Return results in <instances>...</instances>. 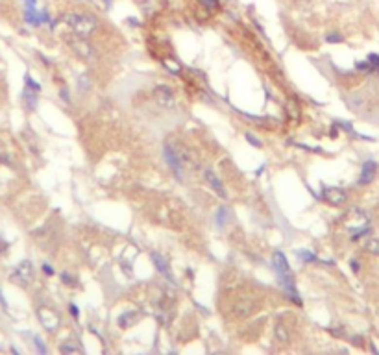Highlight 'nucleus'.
<instances>
[{
  "instance_id": "1",
  "label": "nucleus",
  "mask_w": 379,
  "mask_h": 355,
  "mask_svg": "<svg viewBox=\"0 0 379 355\" xmlns=\"http://www.w3.org/2000/svg\"><path fill=\"white\" fill-rule=\"evenodd\" d=\"M272 265H274V270H276L277 278H279L281 289L285 290V294L292 300V302L300 303L302 300L298 296V290H296V287H294V278H292V272H290V266H289V263H287L285 255L281 252H276L272 255Z\"/></svg>"
},
{
  "instance_id": "2",
  "label": "nucleus",
  "mask_w": 379,
  "mask_h": 355,
  "mask_svg": "<svg viewBox=\"0 0 379 355\" xmlns=\"http://www.w3.org/2000/svg\"><path fill=\"white\" fill-rule=\"evenodd\" d=\"M63 22L78 37H87L98 28V20L87 13H65Z\"/></svg>"
},
{
  "instance_id": "3",
  "label": "nucleus",
  "mask_w": 379,
  "mask_h": 355,
  "mask_svg": "<svg viewBox=\"0 0 379 355\" xmlns=\"http://www.w3.org/2000/svg\"><path fill=\"white\" fill-rule=\"evenodd\" d=\"M368 222H370L368 215H366L364 211H361V209H351L350 213L346 215V218H344V226L350 230L351 235L359 233L362 230H366V228H368Z\"/></svg>"
},
{
  "instance_id": "4",
  "label": "nucleus",
  "mask_w": 379,
  "mask_h": 355,
  "mask_svg": "<svg viewBox=\"0 0 379 355\" xmlns=\"http://www.w3.org/2000/svg\"><path fill=\"white\" fill-rule=\"evenodd\" d=\"M11 280L20 285H28L34 281V266L30 261H20L15 266V270L11 272Z\"/></svg>"
},
{
  "instance_id": "5",
  "label": "nucleus",
  "mask_w": 379,
  "mask_h": 355,
  "mask_svg": "<svg viewBox=\"0 0 379 355\" xmlns=\"http://www.w3.org/2000/svg\"><path fill=\"white\" fill-rule=\"evenodd\" d=\"M154 94H156L157 104H159L163 109H172V107L176 106L174 91H172L168 85H157Z\"/></svg>"
},
{
  "instance_id": "6",
  "label": "nucleus",
  "mask_w": 379,
  "mask_h": 355,
  "mask_svg": "<svg viewBox=\"0 0 379 355\" xmlns=\"http://www.w3.org/2000/svg\"><path fill=\"white\" fill-rule=\"evenodd\" d=\"M322 198L331 206H342L346 202V191L341 187H322Z\"/></svg>"
},
{
  "instance_id": "7",
  "label": "nucleus",
  "mask_w": 379,
  "mask_h": 355,
  "mask_svg": "<svg viewBox=\"0 0 379 355\" xmlns=\"http://www.w3.org/2000/svg\"><path fill=\"white\" fill-rule=\"evenodd\" d=\"M37 315H39V320L43 322V326L48 329V331H54L55 327L59 326V318L55 315L54 311H50V309L46 307H41L37 311Z\"/></svg>"
},
{
  "instance_id": "8",
  "label": "nucleus",
  "mask_w": 379,
  "mask_h": 355,
  "mask_svg": "<svg viewBox=\"0 0 379 355\" xmlns=\"http://www.w3.org/2000/svg\"><path fill=\"white\" fill-rule=\"evenodd\" d=\"M376 172H378V163H376V161H372V159H368V161L362 165V168H361V178H359L361 185L370 183V181L376 178Z\"/></svg>"
},
{
  "instance_id": "9",
  "label": "nucleus",
  "mask_w": 379,
  "mask_h": 355,
  "mask_svg": "<svg viewBox=\"0 0 379 355\" xmlns=\"http://www.w3.org/2000/svg\"><path fill=\"white\" fill-rule=\"evenodd\" d=\"M163 154H165V159L168 161L170 168L178 174V178H181V163H180V158H178L176 150L172 148V146H165V152H163Z\"/></svg>"
},
{
  "instance_id": "10",
  "label": "nucleus",
  "mask_w": 379,
  "mask_h": 355,
  "mask_svg": "<svg viewBox=\"0 0 379 355\" xmlns=\"http://www.w3.org/2000/svg\"><path fill=\"white\" fill-rule=\"evenodd\" d=\"M203 178H205V179L211 183V187L217 191V195H218V196H222V198L228 196V195H226V189H224V185H222V181L218 179V178H217V174H215V172H211V170H205V172H203Z\"/></svg>"
},
{
  "instance_id": "11",
  "label": "nucleus",
  "mask_w": 379,
  "mask_h": 355,
  "mask_svg": "<svg viewBox=\"0 0 379 355\" xmlns=\"http://www.w3.org/2000/svg\"><path fill=\"white\" fill-rule=\"evenodd\" d=\"M152 259H154V263H156V268L161 274H165L168 280H172V276H170V272H168V266H166V261H165V257L163 255H159V253H152Z\"/></svg>"
},
{
  "instance_id": "12",
  "label": "nucleus",
  "mask_w": 379,
  "mask_h": 355,
  "mask_svg": "<svg viewBox=\"0 0 379 355\" xmlns=\"http://www.w3.org/2000/svg\"><path fill=\"white\" fill-rule=\"evenodd\" d=\"M364 250L372 255H379V237H370L364 243Z\"/></svg>"
},
{
  "instance_id": "13",
  "label": "nucleus",
  "mask_w": 379,
  "mask_h": 355,
  "mask_svg": "<svg viewBox=\"0 0 379 355\" xmlns=\"http://www.w3.org/2000/svg\"><path fill=\"white\" fill-rule=\"evenodd\" d=\"M235 309L239 311V315H250L252 309H253V303L252 302H240V303L235 305Z\"/></svg>"
},
{
  "instance_id": "14",
  "label": "nucleus",
  "mask_w": 379,
  "mask_h": 355,
  "mask_svg": "<svg viewBox=\"0 0 379 355\" xmlns=\"http://www.w3.org/2000/svg\"><path fill=\"white\" fill-rule=\"evenodd\" d=\"M276 337H277V340H281V342H287V340H289V333H287V329L283 324H277L276 326Z\"/></svg>"
},
{
  "instance_id": "15",
  "label": "nucleus",
  "mask_w": 379,
  "mask_h": 355,
  "mask_svg": "<svg viewBox=\"0 0 379 355\" xmlns=\"http://www.w3.org/2000/svg\"><path fill=\"white\" fill-rule=\"evenodd\" d=\"M137 320V317H133L131 313H126V315H122V317L119 318V324H120V327H128V326H131L129 322H135Z\"/></svg>"
},
{
  "instance_id": "16",
  "label": "nucleus",
  "mask_w": 379,
  "mask_h": 355,
  "mask_svg": "<svg viewBox=\"0 0 379 355\" xmlns=\"http://www.w3.org/2000/svg\"><path fill=\"white\" fill-rule=\"evenodd\" d=\"M298 255L304 259L305 263H313V261H316V255H314L311 250H298Z\"/></svg>"
},
{
  "instance_id": "17",
  "label": "nucleus",
  "mask_w": 379,
  "mask_h": 355,
  "mask_svg": "<svg viewBox=\"0 0 379 355\" xmlns=\"http://www.w3.org/2000/svg\"><path fill=\"white\" fill-rule=\"evenodd\" d=\"M366 61L370 63V69H372V72H374V71H376V72H379V56H378V54H370Z\"/></svg>"
},
{
  "instance_id": "18",
  "label": "nucleus",
  "mask_w": 379,
  "mask_h": 355,
  "mask_svg": "<svg viewBox=\"0 0 379 355\" xmlns=\"http://www.w3.org/2000/svg\"><path fill=\"white\" fill-rule=\"evenodd\" d=\"M61 352L63 354H71V352H82L80 346H72V344H63L61 346Z\"/></svg>"
},
{
  "instance_id": "19",
  "label": "nucleus",
  "mask_w": 379,
  "mask_h": 355,
  "mask_svg": "<svg viewBox=\"0 0 379 355\" xmlns=\"http://www.w3.org/2000/svg\"><path fill=\"white\" fill-rule=\"evenodd\" d=\"M26 85H28V87H30V89H34V91H37V93L41 91V85L36 84V82H34V80L30 78V76H26Z\"/></svg>"
},
{
  "instance_id": "20",
  "label": "nucleus",
  "mask_w": 379,
  "mask_h": 355,
  "mask_svg": "<svg viewBox=\"0 0 379 355\" xmlns=\"http://www.w3.org/2000/svg\"><path fill=\"white\" fill-rule=\"evenodd\" d=\"M217 220H218V226L226 224V222H224V220H226V209H224V207H220V211L217 213Z\"/></svg>"
},
{
  "instance_id": "21",
  "label": "nucleus",
  "mask_w": 379,
  "mask_h": 355,
  "mask_svg": "<svg viewBox=\"0 0 379 355\" xmlns=\"http://www.w3.org/2000/svg\"><path fill=\"white\" fill-rule=\"evenodd\" d=\"M203 6H207L209 10H215L217 6H218V0H202Z\"/></svg>"
},
{
  "instance_id": "22",
  "label": "nucleus",
  "mask_w": 379,
  "mask_h": 355,
  "mask_svg": "<svg viewBox=\"0 0 379 355\" xmlns=\"http://www.w3.org/2000/svg\"><path fill=\"white\" fill-rule=\"evenodd\" d=\"M34 342H36V346H37V350H39V354H46V348H45V344L39 340V338H34Z\"/></svg>"
},
{
  "instance_id": "23",
  "label": "nucleus",
  "mask_w": 379,
  "mask_h": 355,
  "mask_svg": "<svg viewBox=\"0 0 379 355\" xmlns=\"http://www.w3.org/2000/svg\"><path fill=\"white\" fill-rule=\"evenodd\" d=\"M246 139H248L250 142L253 144V146H257V148H261V141H257V139H255V137H253V135H250V133H246Z\"/></svg>"
},
{
  "instance_id": "24",
  "label": "nucleus",
  "mask_w": 379,
  "mask_h": 355,
  "mask_svg": "<svg viewBox=\"0 0 379 355\" xmlns=\"http://www.w3.org/2000/svg\"><path fill=\"white\" fill-rule=\"evenodd\" d=\"M327 41H329V43H339V41H342V36H339V34H331V36H327Z\"/></svg>"
},
{
  "instance_id": "25",
  "label": "nucleus",
  "mask_w": 379,
  "mask_h": 355,
  "mask_svg": "<svg viewBox=\"0 0 379 355\" xmlns=\"http://www.w3.org/2000/svg\"><path fill=\"white\" fill-rule=\"evenodd\" d=\"M351 270H353V272L359 270V263H357V261H351Z\"/></svg>"
},
{
  "instance_id": "26",
  "label": "nucleus",
  "mask_w": 379,
  "mask_h": 355,
  "mask_svg": "<svg viewBox=\"0 0 379 355\" xmlns=\"http://www.w3.org/2000/svg\"><path fill=\"white\" fill-rule=\"evenodd\" d=\"M69 309H71V315H74V317H78V307H76V305H71V307H69Z\"/></svg>"
},
{
  "instance_id": "27",
  "label": "nucleus",
  "mask_w": 379,
  "mask_h": 355,
  "mask_svg": "<svg viewBox=\"0 0 379 355\" xmlns=\"http://www.w3.org/2000/svg\"><path fill=\"white\" fill-rule=\"evenodd\" d=\"M43 268H45V272L46 274H54V270L50 268V265H43Z\"/></svg>"
},
{
  "instance_id": "28",
  "label": "nucleus",
  "mask_w": 379,
  "mask_h": 355,
  "mask_svg": "<svg viewBox=\"0 0 379 355\" xmlns=\"http://www.w3.org/2000/svg\"><path fill=\"white\" fill-rule=\"evenodd\" d=\"M61 278H63V280H65V283H67V285H72V281H71V278H69V276H67V274H63V276H61Z\"/></svg>"
},
{
  "instance_id": "29",
  "label": "nucleus",
  "mask_w": 379,
  "mask_h": 355,
  "mask_svg": "<svg viewBox=\"0 0 379 355\" xmlns=\"http://www.w3.org/2000/svg\"><path fill=\"white\" fill-rule=\"evenodd\" d=\"M102 2H104V8H106V10H108V8L111 6V0H100V4H102Z\"/></svg>"
},
{
  "instance_id": "30",
  "label": "nucleus",
  "mask_w": 379,
  "mask_h": 355,
  "mask_svg": "<svg viewBox=\"0 0 379 355\" xmlns=\"http://www.w3.org/2000/svg\"><path fill=\"white\" fill-rule=\"evenodd\" d=\"M26 2L30 4V6H34V4H36V0H26Z\"/></svg>"
}]
</instances>
